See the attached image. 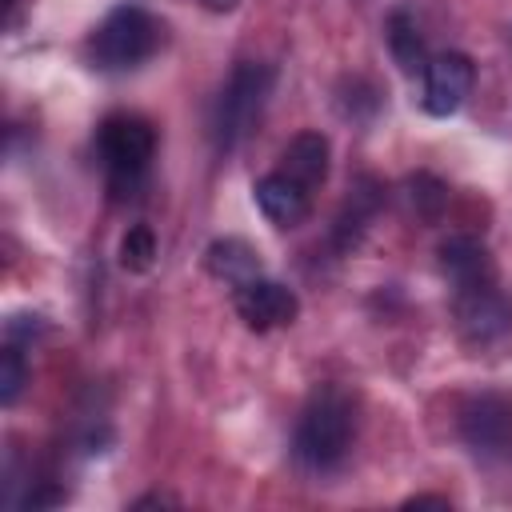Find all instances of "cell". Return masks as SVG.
Returning <instances> with one entry per match:
<instances>
[{
	"label": "cell",
	"instance_id": "obj_17",
	"mask_svg": "<svg viewBox=\"0 0 512 512\" xmlns=\"http://www.w3.org/2000/svg\"><path fill=\"white\" fill-rule=\"evenodd\" d=\"M60 500H64L60 488H40V492H28L24 508H48V504H60Z\"/></svg>",
	"mask_w": 512,
	"mask_h": 512
},
{
	"label": "cell",
	"instance_id": "obj_13",
	"mask_svg": "<svg viewBox=\"0 0 512 512\" xmlns=\"http://www.w3.org/2000/svg\"><path fill=\"white\" fill-rule=\"evenodd\" d=\"M388 48H392V60L400 64V72L408 76H424L428 68V48H424V36H420V24L408 16V12H392L388 16Z\"/></svg>",
	"mask_w": 512,
	"mask_h": 512
},
{
	"label": "cell",
	"instance_id": "obj_5",
	"mask_svg": "<svg viewBox=\"0 0 512 512\" xmlns=\"http://www.w3.org/2000/svg\"><path fill=\"white\" fill-rule=\"evenodd\" d=\"M460 440L484 464L512 460V396L480 392L460 408Z\"/></svg>",
	"mask_w": 512,
	"mask_h": 512
},
{
	"label": "cell",
	"instance_id": "obj_2",
	"mask_svg": "<svg viewBox=\"0 0 512 512\" xmlns=\"http://www.w3.org/2000/svg\"><path fill=\"white\" fill-rule=\"evenodd\" d=\"M96 148H100V164H104V180L112 200H132L152 168L156 156V128L144 116L132 112H112L100 132H96Z\"/></svg>",
	"mask_w": 512,
	"mask_h": 512
},
{
	"label": "cell",
	"instance_id": "obj_12",
	"mask_svg": "<svg viewBox=\"0 0 512 512\" xmlns=\"http://www.w3.org/2000/svg\"><path fill=\"white\" fill-rule=\"evenodd\" d=\"M204 264H208V272H212L216 280H228L232 288L244 284V280H252V276H260V260H256V252H252L244 240H236V236H228V240H212L208 252H204Z\"/></svg>",
	"mask_w": 512,
	"mask_h": 512
},
{
	"label": "cell",
	"instance_id": "obj_8",
	"mask_svg": "<svg viewBox=\"0 0 512 512\" xmlns=\"http://www.w3.org/2000/svg\"><path fill=\"white\" fill-rule=\"evenodd\" d=\"M252 192H256L260 212H264L276 228H296V224H304L308 212H312V192H308L304 184H296L292 176H284L280 168L268 172V176H260Z\"/></svg>",
	"mask_w": 512,
	"mask_h": 512
},
{
	"label": "cell",
	"instance_id": "obj_10",
	"mask_svg": "<svg viewBox=\"0 0 512 512\" xmlns=\"http://www.w3.org/2000/svg\"><path fill=\"white\" fill-rule=\"evenodd\" d=\"M456 320L472 340H492L508 324V304L500 300L496 284L464 288V292H456Z\"/></svg>",
	"mask_w": 512,
	"mask_h": 512
},
{
	"label": "cell",
	"instance_id": "obj_19",
	"mask_svg": "<svg viewBox=\"0 0 512 512\" xmlns=\"http://www.w3.org/2000/svg\"><path fill=\"white\" fill-rule=\"evenodd\" d=\"M404 508H448V496H408L404 500Z\"/></svg>",
	"mask_w": 512,
	"mask_h": 512
},
{
	"label": "cell",
	"instance_id": "obj_14",
	"mask_svg": "<svg viewBox=\"0 0 512 512\" xmlns=\"http://www.w3.org/2000/svg\"><path fill=\"white\" fill-rule=\"evenodd\" d=\"M156 260V236L148 224H132L124 236H120V264L128 272H148Z\"/></svg>",
	"mask_w": 512,
	"mask_h": 512
},
{
	"label": "cell",
	"instance_id": "obj_1",
	"mask_svg": "<svg viewBox=\"0 0 512 512\" xmlns=\"http://www.w3.org/2000/svg\"><path fill=\"white\" fill-rule=\"evenodd\" d=\"M356 424H360V408L356 396L344 384H320L312 388V396L300 408L296 420V436H292V456L304 472H336L356 440Z\"/></svg>",
	"mask_w": 512,
	"mask_h": 512
},
{
	"label": "cell",
	"instance_id": "obj_6",
	"mask_svg": "<svg viewBox=\"0 0 512 512\" xmlns=\"http://www.w3.org/2000/svg\"><path fill=\"white\" fill-rule=\"evenodd\" d=\"M232 304H236L240 320L252 332H268V328L292 324L296 312H300L296 292L288 284H280V280H268V276H252V280L236 284L232 288Z\"/></svg>",
	"mask_w": 512,
	"mask_h": 512
},
{
	"label": "cell",
	"instance_id": "obj_16",
	"mask_svg": "<svg viewBox=\"0 0 512 512\" xmlns=\"http://www.w3.org/2000/svg\"><path fill=\"white\" fill-rule=\"evenodd\" d=\"M408 188H412V204L420 208V216H424V220H436L440 208H444V200H448L444 184H440L436 176H412Z\"/></svg>",
	"mask_w": 512,
	"mask_h": 512
},
{
	"label": "cell",
	"instance_id": "obj_3",
	"mask_svg": "<svg viewBox=\"0 0 512 512\" xmlns=\"http://www.w3.org/2000/svg\"><path fill=\"white\" fill-rule=\"evenodd\" d=\"M160 40H164L160 20L144 4L124 0L88 36V60L100 72H128V68L144 64L160 48Z\"/></svg>",
	"mask_w": 512,
	"mask_h": 512
},
{
	"label": "cell",
	"instance_id": "obj_4",
	"mask_svg": "<svg viewBox=\"0 0 512 512\" xmlns=\"http://www.w3.org/2000/svg\"><path fill=\"white\" fill-rule=\"evenodd\" d=\"M268 92H272V68L268 64L240 60L232 68V76L224 80V88L212 104V124H208L216 152H232L252 136V128L260 124V112L268 104Z\"/></svg>",
	"mask_w": 512,
	"mask_h": 512
},
{
	"label": "cell",
	"instance_id": "obj_18",
	"mask_svg": "<svg viewBox=\"0 0 512 512\" xmlns=\"http://www.w3.org/2000/svg\"><path fill=\"white\" fill-rule=\"evenodd\" d=\"M176 500L172 496H164V492H148V496H140V500H132V508H172Z\"/></svg>",
	"mask_w": 512,
	"mask_h": 512
},
{
	"label": "cell",
	"instance_id": "obj_21",
	"mask_svg": "<svg viewBox=\"0 0 512 512\" xmlns=\"http://www.w3.org/2000/svg\"><path fill=\"white\" fill-rule=\"evenodd\" d=\"M4 4H8V8H12V4H16V0H4Z\"/></svg>",
	"mask_w": 512,
	"mask_h": 512
},
{
	"label": "cell",
	"instance_id": "obj_7",
	"mask_svg": "<svg viewBox=\"0 0 512 512\" xmlns=\"http://www.w3.org/2000/svg\"><path fill=\"white\" fill-rule=\"evenodd\" d=\"M472 80H476V68L464 52H436L424 68V112L428 116H452L468 92H472Z\"/></svg>",
	"mask_w": 512,
	"mask_h": 512
},
{
	"label": "cell",
	"instance_id": "obj_15",
	"mask_svg": "<svg viewBox=\"0 0 512 512\" xmlns=\"http://www.w3.org/2000/svg\"><path fill=\"white\" fill-rule=\"evenodd\" d=\"M24 384H28L24 352H20V344H16V340H8V344H4V352H0V404H4V408H12V404L20 400V392H24Z\"/></svg>",
	"mask_w": 512,
	"mask_h": 512
},
{
	"label": "cell",
	"instance_id": "obj_9",
	"mask_svg": "<svg viewBox=\"0 0 512 512\" xmlns=\"http://www.w3.org/2000/svg\"><path fill=\"white\" fill-rule=\"evenodd\" d=\"M440 264H444L448 280L456 284V292L496 284L492 256H488V248H484L480 240H472V236H448V240L440 244Z\"/></svg>",
	"mask_w": 512,
	"mask_h": 512
},
{
	"label": "cell",
	"instance_id": "obj_11",
	"mask_svg": "<svg viewBox=\"0 0 512 512\" xmlns=\"http://www.w3.org/2000/svg\"><path fill=\"white\" fill-rule=\"evenodd\" d=\"M328 140L320 136V132H300L288 148H284V156H280V172L284 176H292L296 184H304L308 192H316L320 184H324V176H328Z\"/></svg>",
	"mask_w": 512,
	"mask_h": 512
},
{
	"label": "cell",
	"instance_id": "obj_20",
	"mask_svg": "<svg viewBox=\"0 0 512 512\" xmlns=\"http://www.w3.org/2000/svg\"><path fill=\"white\" fill-rule=\"evenodd\" d=\"M204 4H208L212 12H228V8H236L240 0H204Z\"/></svg>",
	"mask_w": 512,
	"mask_h": 512
}]
</instances>
